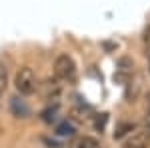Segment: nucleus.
I'll list each match as a JSON object with an SVG mask.
<instances>
[{
	"label": "nucleus",
	"mask_w": 150,
	"mask_h": 148,
	"mask_svg": "<svg viewBox=\"0 0 150 148\" xmlns=\"http://www.w3.org/2000/svg\"><path fill=\"white\" fill-rule=\"evenodd\" d=\"M132 130H134V124H120L114 132V138H122L124 134H130Z\"/></svg>",
	"instance_id": "nucleus-5"
},
{
	"label": "nucleus",
	"mask_w": 150,
	"mask_h": 148,
	"mask_svg": "<svg viewBox=\"0 0 150 148\" xmlns=\"http://www.w3.org/2000/svg\"><path fill=\"white\" fill-rule=\"evenodd\" d=\"M74 148H102V144L92 136H82L74 142Z\"/></svg>",
	"instance_id": "nucleus-4"
},
{
	"label": "nucleus",
	"mask_w": 150,
	"mask_h": 148,
	"mask_svg": "<svg viewBox=\"0 0 150 148\" xmlns=\"http://www.w3.org/2000/svg\"><path fill=\"white\" fill-rule=\"evenodd\" d=\"M144 44H146V54H150V26L144 32Z\"/></svg>",
	"instance_id": "nucleus-8"
},
{
	"label": "nucleus",
	"mask_w": 150,
	"mask_h": 148,
	"mask_svg": "<svg viewBox=\"0 0 150 148\" xmlns=\"http://www.w3.org/2000/svg\"><path fill=\"white\" fill-rule=\"evenodd\" d=\"M54 74L60 80H72L76 74V64L68 54H60L54 62Z\"/></svg>",
	"instance_id": "nucleus-2"
},
{
	"label": "nucleus",
	"mask_w": 150,
	"mask_h": 148,
	"mask_svg": "<svg viewBox=\"0 0 150 148\" xmlns=\"http://www.w3.org/2000/svg\"><path fill=\"white\" fill-rule=\"evenodd\" d=\"M14 84H16V90L28 96L36 90V76H34V70L28 68V66H22V68L16 72V78H14Z\"/></svg>",
	"instance_id": "nucleus-1"
},
{
	"label": "nucleus",
	"mask_w": 150,
	"mask_h": 148,
	"mask_svg": "<svg viewBox=\"0 0 150 148\" xmlns=\"http://www.w3.org/2000/svg\"><path fill=\"white\" fill-rule=\"evenodd\" d=\"M148 56H150V54H148ZM148 70H150V64H148Z\"/></svg>",
	"instance_id": "nucleus-9"
},
{
	"label": "nucleus",
	"mask_w": 150,
	"mask_h": 148,
	"mask_svg": "<svg viewBox=\"0 0 150 148\" xmlns=\"http://www.w3.org/2000/svg\"><path fill=\"white\" fill-rule=\"evenodd\" d=\"M148 142H150V128L148 130L130 132V138L124 142V148H146Z\"/></svg>",
	"instance_id": "nucleus-3"
},
{
	"label": "nucleus",
	"mask_w": 150,
	"mask_h": 148,
	"mask_svg": "<svg viewBox=\"0 0 150 148\" xmlns=\"http://www.w3.org/2000/svg\"><path fill=\"white\" fill-rule=\"evenodd\" d=\"M58 134L60 136H72L74 134V126L70 124V122H62V124L58 126Z\"/></svg>",
	"instance_id": "nucleus-6"
},
{
	"label": "nucleus",
	"mask_w": 150,
	"mask_h": 148,
	"mask_svg": "<svg viewBox=\"0 0 150 148\" xmlns=\"http://www.w3.org/2000/svg\"><path fill=\"white\" fill-rule=\"evenodd\" d=\"M148 98H150V94H148ZM148 110H150V108H148Z\"/></svg>",
	"instance_id": "nucleus-10"
},
{
	"label": "nucleus",
	"mask_w": 150,
	"mask_h": 148,
	"mask_svg": "<svg viewBox=\"0 0 150 148\" xmlns=\"http://www.w3.org/2000/svg\"><path fill=\"white\" fill-rule=\"evenodd\" d=\"M6 82H8V74H6V68L0 66V94L6 90Z\"/></svg>",
	"instance_id": "nucleus-7"
}]
</instances>
